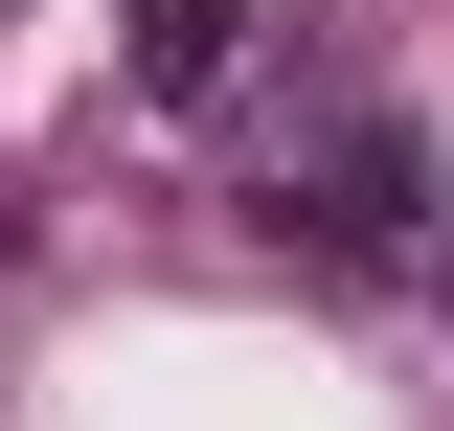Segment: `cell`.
<instances>
[{
	"instance_id": "1",
	"label": "cell",
	"mask_w": 454,
	"mask_h": 431,
	"mask_svg": "<svg viewBox=\"0 0 454 431\" xmlns=\"http://www.w3.org/2000/svg\"><path fill=\"white\" fill-rule=\"evenodd\" d=\"M137 91H227V0H137Z\"/></svg>"
}]
</instances>
